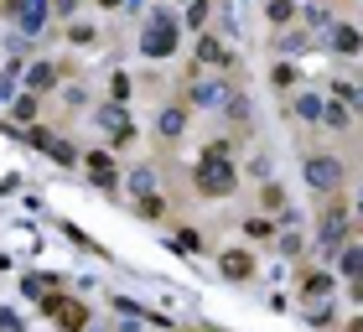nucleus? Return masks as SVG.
<instances>
[{
    "instance_id": "1",
    "label": "nucleus",
    "mask_w": 363,
    "mask_h": 332,
    "mask_svg": "<svg viewBox=\"0 0 363 332\" xmlns=\"http://www.w3.org/2000/svg\"><path fill=\"white\" fill-rule=\"evenodd\" d=\"M223 151H228L223 140L208 145L203 161H197V172H192V182H197V192H203V197H228V192H234V182H239V172L223 161Z\"/></svg>"
},
{
    "instance_id": "2",
    "label": "nucleus",
    "mask_w": 363,
    "mask_h": 332,
    "mask_svg": "<svg viewBox=\"0 0 363 332\" xmlns=\"http://www.w3.org/2000/svg\"><path fill=\"white\" fill-rule=\"evenodd\" d=\"M140 52H145V57H167V52H177V16H172L167 6H161V11L151 16V26H145Z\"/></svg>"
},
{
    "instance_id": "3",
    "label": "nucleus",
    "mask_w": 363,
    "mask_h": 332,
    "mask_svg": "<svg viewBox=\"0 0 363 332\" xmlns=\"http://www.w3.org/2000/svg\"><path fill=\"white\" fill-rule=\"evenodd\" d=\"M306 182L317 192H337L342 187V161L337 156H306Z\"/></svg>"
},
{
    "instance_id": "4",
    "label": "nucleus",
    "mask_w": 363,
    "mask_h": 332,
    "mask_svg": "<svg viewBox=\"0 0 363 332\" xmlns=\"http://www.w3.org/2000/svg\"><path fill=\"white\" fill-rule=\"evenodd\" d=\"M228 99H234V94H228L223 78H197L192 83V104L197 109H228Z\"/></svg>"
},
{
    "instance_id": "5",
    "label": "nucleus",
    "mask_w": 363,
    "mask_h": 332,
    "mask_svg": "<svg viewBox=\"0 0 363 332\" xmlns=\"http://www.w3.org/2000/svg\"><path fill=\"white\" fill-rule=\"evenodd\" d=\"M99 130H104L109 140H130V135H135V125H125V109H120V104H104V109H99Z\"/></svg>"
},
{
    "instance_id": "6",
    "label": "nucleus",
    "mask_w": 363,
    "mask_h": 332,
    "mask_svg": "<svg viewBox=\"0 0 363 332\" xmlns=\"http://www.w3.org/2000/svg\"><path fill=\"white\" fill-rule=\"evenodd\" d=\"M327 42H333V52H342V57H353L358 47H363V37H358V26H327Z\"/></svg>"
},
{
    "instance_id": "7",
    "label": "nucleus",
    "mask_w": 363,
    "mask_h": 332,
    "mask_svg": "<svg viewBox=\"0 0 363 332\" xmlns=\"http://www.w3.org/2000/svg\"><path fill=\"white\" fill-rule=\"evenodd\" d=\"M223 275L228 280H250L255 275V255H250V249H228V255H223Z\"/></svg>"
},
{
    "instance_id": "8",
    "label": "nucleus",
    "mask_w": 363,
    "mask_h": 332,
    "mask_svg": "<svg viewBox=\"0 0 363 332\" xmlns=\"http://www.w3.org/2000/svg\"><path fill=\"white\" fill-rule=\"evenodd\" d=\"M26 89H31V94H47V89H57V68H52V62H31V73H26Z\"/></svg>"
},
{
    "instance_id": "9",
    "label": "nucleus",
    "mask_w": 363,
    "mask_h": 332,
    "mask_svg": "<svg viewBox=\"0 0 363 332\" xmlns=\"http://www.w3.org/2000/svg\"><path fill=\"white\" fill-rule=\"evenodd\" d=\"M182 130H187V109H182V104H172V109H161V135H167V140H177Z\"/></svg>"
},
{
    "instance_id": "10",
    "label": "nucleus",
    "mask_w": 363,
    "mask_h": 332,
    "mask_svg": "<svg viewBox=\"0 0 363 332\" xmlns=\"http://www.w3.org/2000/svg\"><path fill=\"white\" fill-rule=\"evenodd\" d=\"M89 172H94L99 187H114V161H109L104 151H94V156H89Z\"/></svg>"
},
{
    "instance_id": "11",
    "label": "nucleus",
    "mask_w": 363,
    "mask_h": 332,
    "mask_svg": "<svg viewBox=\"0 0 363 332\" xmlns=\"http://www.w3.org/2000/svg\"><path fill=\"white\" fill-rule=\"evenodd\" d=\"M322 125L327 130H348V104H337V99H333V104L322 109Z\"/></svg>"
},
{
    "instance_id": "12",
    "label": "nucleus",
    "mask_w": 363,
    "mask_h": 332,
    "mask_svg": "<svg viewBox=\"0 0 363 332\" xmlns=\"http://www.w3.org/2000/svg\"><path fill=\"white\" fill-rule=\"evenodd\" d=\"M197 57H203V62H228V52L218 47V37H213V31L203 37V47H197Z\"/></svg>"
},
{
    "instance_id": "13",
    "label": "nucleus",
    "mask_w": 363,
    "mask_h": 332,
    "mask_svg": "<svg viewBox=\"0 0 363 332\" xmlns=\"http://www.w3.org/2000/svg\"><path fill=\"white\" fill-rule=\"evenodd\" d=\"M275 47H280V52H301V47H306V31H301V26H296V31H280Z\"/></svg>"
},
{
    "instance_id": "14",
    "label": "nucleus",
    "mask_w": 363,
    "mask_h": 332,
    "mask_svg": "<svg viewBox=\"0 0 363 332\" xmlns=\"http://www.w3.org/2000/svg\"><path fill=\"white\" fill-rule=\"evenodd\" d=\"M68 42H73V47H94V42H99V31L84 26V21H73V26H68Z\"/></svg>"
},
{
    "instance_id": "15",
    "label": "nucleus",
    "mask_w": 363,
    "mask_h": 332,
    "mask_svg": "<svg viewBox=\"0 0 363 332\" xmlns=\"http://www.w3.org/2000/svg\"><path fill=\"white\" fill-rule=\"evenodd\" d=\"M322 99H311V94H301V99H296V114H301V120H322Z\"/></svg>"
},
{
    "instance_id": "16",
    "label": "nucleus",
    "mask_w": 363,
    "mask_h": 332,
    "mask_svg": "<svg viewBox=\"0 0 363 332\" xmlns=\"http://www.w3.org/2000/svg\"><path fill=\"white\" fill-rule=\"evenodd\" d=\"M291 16H296V0H270V21L275 26H286Z\"/></svg>"
},
{
    "instance_id": "17",
    "label": "nucleus",
    "mask_w": 363,
    "mask_h": 332,
    "mask_svg": "<svg viewBox=\"0 0 363 332\" xmlns=\"http://www.w3.org/2000/svg\"><path fill=\"white\" fill-rule=\"evenodd\" d=\"M151 182H156V177L145 172V166H140V172H130V187H135L140 197H151Z\"/></svg>"
},
{
    "instance_id": "18",
    "label": "nucleus",
    "mask_w": 363,
    "mask_h": 332,
    "mask_svg": "<svg viewBox=\"0 0 363 332\" xmlns=\"http://www.w3.org/2000/svg\"><path fill=\"white\" fill-rule=\"evenodd\" d=\"M177 249H182V255H197V249H203V239H197L192 228H182V234H177Z\"/></svg>"
},
{
    "instance_id": "19",
    "label": "nucleus",
    "mask_w": 363,
    "mask_h": 332,
    "mask_svg": "<svg viewBox=\"0 0 363 332\" xmlns=\"http://www.w3.org/2000/svg\"><path fill=\"white\" fill-rule=\"evenodd\" d=\"M270 83H275V89H291V83H296V68H291V62H280V68L270 73Z\"/></svg>"
},
{
    "instance_id": "20",
    "label": "nucleus",
    "mask_w": 363,
    "mask_h": 332,
    "mask_svg": "<svg viewBox=\"0 0 363 332\" xmlns=\"http://www.w3.org/2000/svg\"><path fill=\"white\" fill-rule=\"evenodd\" d=\"M327 291H333V275H311L306 280V296H327Z\"/></svg>"
},
{
    "instance_id": "21",
    "label": "nucleus",
    "mask_w": 363,
    "mask_h": 332,
    "mask_svg": "<svg viewBox=\"0 0 363 332\" xmlns=\"http://www.w3.org/2000/svg\"><path fill=\"white\" fill-rule=\"evenodd\" d=\"M16 120H37V99H31V94L16 99Z\"/></svg>"
},
{
    "instance_id": "22",
    "label": "nucleus",
    "mask_w": 363,
    "mask_h": 332,
    "mask_svg": "<svg viewBox=\"0 0 363 332\" xmlns=\"http://www.w3.org/2000/svg\"><path fill=\"white\" fill-rule=\"evenodd\" d=\"M140 218H161V197H156V192L140 197Z\"/></svg>"
},
{
    "instance_id": "23",
    "label": "nucleus",
    "mask_w": 363,
    "mask_h": 332,
    "mask_svg": "<svg viewBox=\"0 0 363 332\" xmlns=\"http://www.w3.org/2000/svg\"><path fill=\"white\" fill-rule=\"evenodd\" d=\"M244 234H250V239H270V223L265 218H250V223H244Z\"/></svg>"
},
{
    "instance_id": "24",
    "label": "nucleus",
    "mask_w": 363,
    "mask_h": 332,
    "mask_svg": "<svg viewBox=\"0 0 363 332\" xmlns=\"http://www.w3.org/2000/svg\"><path fill=\"white\" fill-rule=\"evenodd\" d=\"M109 94H114V104H120V99H130V73H114V89H109Z\"/></svg>"
},
{
    "instance_id": "25",
    "label": "nucleus",
    "mask_w": 363,
    "mask_h": 332,
    "mask_svg": "<svg viewBox=\"0 0 363 332\" xmlns=\"http://www.w3.org/2000/svg\"><path fill=\"white\" fill-rule=\"evenodd\" d=\"M280 255H301V234H280Z\"/></svg>"
},
{
    "instance_id": "26",
    "label": "nucleus",
    "mask_w": 363,
    "mask_h": 332,
    "mask_svg": "<svg viewBox=\"0 0 363 332\" xmlns=\"http://www.w3.org/2000/svg\"><path fill=\"white\" fill-rule=\"evenodd\" d=\"M306 26H333V21H327V11H322V6H311V11H306Z\"/></svg>"
},
{
    "instance_id": "27",
    "label": "nucleus",
    "mask_w": 363,
    "mask_h": 332,
    "mask_svg": "<svg viewBox=\"0 0 363 332\" xmlns=\"http://www.w3.org/2000/svg\"><path fill=\"white\" fill-rule=\"evenodd\" d=\"M52 11H57V16H73V11H78V0H52Z\"/></svg>"
},
{
    "instance_id": "28",
    "label": "nucleus",
    "mask_w": 363,
    "mask_h": 332,
    "mask_svg": "<svg viewBox=\"0 0 363 332\" xmlns=\"http://www.w3.org/2000/svg\"><path fill=\"white\" fill-rule=\"evenodd\" d=\"M348 332H363V317H353V322H348Z\"/></svg>"
},
{
    "instance_id": "29",
    "label": "nucleus",
    "mask_w": 363,
    "mask_h": 332,
    "mask_svg": "<svg viewBox=\"0 0 363 332\" xmlns=\"http://www.w3.org/2000/svg\"><path fill=\"white\" fill-rule=\"evenodd\" d=\"M99 6H109V11H114V6H125V0H99Z\"/></svg>"
},
{
    "instance_id": "30",
    "label": "nucleus",
    "mask_w": 363,
    "mask_h": 332,
    "mask_svg": "<svg viewBox=\"0 0 363 332\" xmlns=\"http://www.w3.org/2000/svg\"><path fill=\"white\" fill-rule=\"evenodd\" d=\"M358 213H363V192H358Z\"/></svg>"
}]
</instances>
